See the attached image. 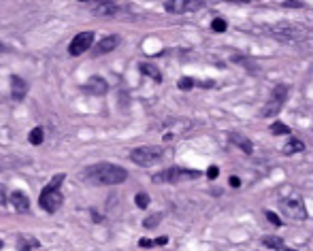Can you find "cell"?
Returning <instances> with one entry per match:
<instances>
[{"mask_svg": "<svg viewBox=\"0 0 313 251\" xmlns=\"http://www.w3.org/2000/svg\"><path fill=\"white\" fill-rule=\"evenodd\" d=\"M128 179V172L111 162H98L92 164L83 170V181L90 185H119Z\"/></svg>", "mask_w": 313, "mask_h": 251, "instance_id": "obj_1", "label": "cell"}, {"mask_svg": "<svg viewBox=\"0 0 313 251\" xmlns=\"http://www.w3.org/2000/svg\"><path fill=\"white\" fill-rule=\"evenodd\" d=\"M264 30L269 32V36L284 43H301V41H307L313 34V30H309L307 26L292 23V21H279V23H273V26H267Z\"/></svg>", "mask_w": 313, "mask_h": 251, "instance_id": "obj_2", "label": "cell"}, {"mask_svg": "<svg viewBox=\"0 0 313 251\" xmlns=\"http://www.w3.org/2000/svg\"><path fill=\"white\" fill-rule=\"evenodd\" d=\"M64 179H66V175L64 172H60V175H55L51 179V183H47L43 187L41 196H38V205H41L47 213H55L62 205H64V194L60 192V185L64 183Z\"/></svg>", "mask_w": 313, "mask_h": 251, "instance_id": "obj_3", "label": "cell"}, {"mask_svg": "<svg viewBox=\"0 0 313 251\" xmlns=\"http://www.w3.org/2000/svg\"><path fill=\"white\" fill-rule=\"evenodd\" d=\"M203 172L194 170V168H179V166H173V168H166L162 172L151 177L154 183H181V181H194L198 179Z\"/></svg>", "mask_w": 313, "mask_h": 251, "instance_id": "obj_4", "label": "cell"}, {"mask_svg": "<svg viewBox=\"0 0 313 251\" xmlns=\"http://www.w3.org/2000/svg\"><path fill=\"white\" fill-rule=\"evenodd\" d=\"M164 155V149L162 147H156V145H143V147H136L130 151V160L136 164V166H154L156 162L162 160Z\"/></svg>", "mask_w": 313, "mask_h": 251, "instance_id": "obj_5", "label": "cell"}, {"mask_svg": "<svg viewBox=\"0 0 313 251\" xmlns=\"http://www.w3.org/2000/svg\"><path fill=\"white\" fill-rule=\"evenodd\" d=\"M205 6V0H166L164 11L173 15H183V13H196Z\"/></svg>", "mask_w": 313, "mask_h": 251, "instance_id": "obj_6", "label": "cell"}, {"mask_svg": "<svg viewBox=\"0 0 313 251\" xmlns=\"http://www.w3.org/2000/svg\"><path fill=\"white\" fill-rule=\"evenodd\" d=\"M94 45V32H79L73 41H70V45H68V53L73 58H77V56H81V53H85V51H90V47Z\"/></svg>", "mask_w": 313, "mask_h": 251, "instance_id": "obj_7", "label": "cell"}, {"mask_svg": "<svg viewBox=\"0 0 313 251\" xmlns=\"http://www.w3.org/2000/svg\"><path fill=\"white\" fill-rule=\"evenodd\" d=\"M282 209H284V213L288 217H292V219H305L307 217V211H305V205H303V200L301 198H288L282 202Z\"/></svg>", "mask_w": 313, "mask_h": 251, "instance_id": "obj_8", "label": "cell"}, {"mask_svg": "<svg viewBox=\"0 0 313 251\" xmlns=\"http://www.w3.org/2000/svg\"><path fill=\"white\" fill-rule=\"evenodd\" d=\"M83 90L87 94H92V96H104V94L109 92V83H107V79L94 75V77H90V79L83 83Z\"/></svg>", "mask_w": 313, "mask_h": 251, "instance_id": "obj_9", "label": "cell"}, {"mask_svg": "<svg viewBox=\"0 0 313 251\" xmlns=\"http://www.w3.org/2000/svg\"><path fill=\"white\" fill-rule=\"evenodd\" d=\"M119 43H122V38H119L117 34H109V36L100 38V41L94 45V53H96V56H104V53H111V51H115V47H117Z\"/></svg>", "mask_w": 313, "mask_h": 251, "instance_id": "obj_10", "label": "cell"}, {"mask_svg": "<svg viewBox=\"0 0 313 251\" xmlns=\"http://www.w3.org/2000/svg\"><path fill=\"white\" fill-rule=\"evenodd\" d=\"M11 96H13L15 103H21V100L28 96V83L17 75L11 77Z\"/></svg>", "mask_w": 313, "mask_h": 251, "instance_id": "obj_11", "label": "cell"}, {"mask_svg": "<svg viewBox=\"0 0 313 251\" xmlns=\"http://www.w3.org/2000/svg\"><path fill=\"white\" fill-rule=\"evenodd\" d=\"M92 13L98 15V17H115L119 13V6L117 2H102V4H94L92 6Z\"/></svg>", "mask_w": 313, "mask_h": 251, "instance_id": "obj_12", "label": "cell"}, {"mask_svg": "<svg viewBox=\"0 0 313 251\" xmlns=\"http://www.w3.org/2000/svg\"><path fill=\"white\" fill-rule=\"evenodd\" d=\"M11 205H13V209L15 211H19V213H28V211H30V198H28V196L26 194H23V192H13L11 194Z\"/></svg>", "mask_w": 313, "mask_h": 251, "instance_id": "obj_13", "label": "cell"}, {"mask_svg": "<svg viewBox=\"0 0 313 251\" xmlns=\"http://www.w3.org/2000/svg\"><path fill=\"white\" fill-rule=\"evenodd\" d=\"M284 109V103H279V100H269L267 105H264L262 109H260V115L262 117H277V113Z\"/></svg>", "mask_w": 313, "mask_h": 251, "instance_id": "obj_14", "label": "cell"}, {"mask_svg": "<svg viewBox=\"0 0 313 251\" xmlns=\"http://www.w3.org/2000/svg\"><path fill=\"white\" fill-rule=\"evenodd\" d=\"M230 143H235L241 151L247 153V155H252L254 153V145H252V140L250 138H245V136H239V134H230Z\"/></svg>", "mask_w": 313, "mask_h": 251, "instance_id": "obj_15", "label": "cell"}, {"mask_svg": "<svg viewBox=\"0 0 313 251\" xmlns=\"http://www.w3.org/2000/svg\"><path fill=\"white\" fill-rule=\"evenodd\" d=\"M139 70H141L143 75L151 77V79H154L156 83H160V81H162V73H160V70H158L154 64H147V62H141V64H139Z\"/></svg>", "mask_w": 313, "mask_h": 251, "instance_id": "obj_16", "label": "cell"}, {"mask_svg": "<svg viewBox=\"0 0 313 251\" xmlns=\"http://www.w3.org/2000/svg\"><path fill=\"white\" fill-rule=\"evenodd\" d=\"M271 98L273 100H279V103H286V98H288V85H284V83L275 85V88H273Z\"/></svg>", "mask_w": 313, "mask_h": 251, "instance_id": "obj_17", "label": "cell"}, {"mask_svg": "<svg viewBox=\"0 0 313 251\" xmlns=\"http://www.w3.org/2000/svg\"><path fill=\"white\" fill-rule=\"evenodd\" d=\"M305 149V145L301 143V140H296V138H290L286 143V147H284V153L286 155H292V153H299V151H303Z\"/></svg>", "mask_w": 313, "mask_h": 251, "instance_id": "obj_18", "label": "cell"}, {"mask_svg": "<svg viewBox=\"0 0 313 251\" xmlns=\"http://www.w3.org/2000/svg\"><path fill=\"white\" fill-rule=\"evenodd\" d=\"M28 140H30L32 145H41L43 140H45V130L41 128V126H38V128H34V130H32L30 134H28Z\"/></svg>", "mask_w": 313, "mask_h": 251, "instance_id": "obj_19", "label": "cell"}, {"mask_svg": "<svg viewBox=\"0 0 313 251\" xmlns=\"http://www.w3.org/2000/svg\"><path fill=\"white\" fill-rule=\"evenodd\" d=\"M41 243H38L34 237H21L19 239V249H38Z\"/></svg>", "mask_w": 313, "mask_h": 251, "instance_id": "obj_20", "label": "cell"}, {"mask_svg": "<svg viewBox=\"0 0 313 251\" xmlns=\"http://www.w3.org/2000/svg\"><path fill=\"white\" fill-rule=\"evenodd\" d=\"M269 130L273 132V134H286V136L290 134V128H288L286 124H282L279 120H277V122H273V124L269 126Z\"/></svg>", "mask_w": 313, "mask_h": 251, "instance_id": "obj_21", "label": "cell"}, {"mask_svg": "<svg viewBox=\"0 0 313 251\" xmlns=\"http://www.w3.org/2000/svg\"><path fill=\"white\" fill-rule=\"evenodd\" d=\"M262 243H264L267 247H271V249H286L284 241H282V239H277V237H264Z\"/></svg>", "mask_w": 313, "mask_h": 251, "instance_id": "obj_22", "label": "cell"}, {"mask_svg": "<svg viewBox=\"0 0 313 251\" xmlns=\"http://www.w3.org/2000/svg\"><path fill=\"white\" fill-rule=\"evenodd\" d=\"M160 219H162V213H154V215H149L145 222H143V226H145L147 230H151V228H156V226L160 224Z\"/></svg>", "mask_w": 313, "mask_h": 251, "instance_id": "obj_23", "label": "cell"}, {"mask_svg": "<svg viewBox=\"0 0 313 251\" xmlns=\"http://www.w3.org/2000/svg\"><path fill=\"white\" fill-rule=\"evenodd\" d=\"M134 202H136V207H139V209H147L149 207V194L139 192V194H136V198H134Z\"/></svg>", "mask_w": 313, "mask_h": 251, "instance_id": "obj_24", "label": "cell"}, {"mask_svg": "<svg viewBox=\"0 0 313 251\" xmlns=\"http://www.w3.org/2000/svg\"><path fill=\"white\" fill-rule=\"evenodd\" d=\"M179 90H183V92H188V90H192V88H194V85H196V81L194 79H192V77H181V79H179Z\"/></svg>", "mask_w": 313, "mask_h": 251, "instance_id": "obj_25", "label": "cell"}, {"mask_svg": "<svg viewBox=\"0 0 313 251\" xmlns=\"http://www.w3.org/2000/svg\"><path fill=\"white\" fill-rule=\"evenodd\" d=\"M226 28H228V23L224 21L222 17H215L213 23H211V30H213V32H226Z\"/></svg>", "mask_w": 313, "mask_h": 251, "instance_id": "obj_26", "label": "cell"}, {"mask_svg": "<svg viewBox=\"0 0 313 251\" xmlns=\"http://www.w3.org/2000/svg\"><path fill=\"white\" fill-rule=\"evenodd\" d=\"M267 219L273 224V226H282L284 222H282V217H279L277 213H273V211H267Z\"/></svg>", "mask_w": 313, "mask_h": 251, "instance_id": "obj_27", "label": "cell"}, {"mask_svg": "<svg viewBox=\"0 0 313 251\" xmlns=\"http://www.w3.org/2000/svg\"><path fill=\"white\" fill-rule=\"evenodd\" d=\"M284 6H286V9H303V2H301V0H284Z\"/></svg>", "mask_w": 313, "mask_h": 251, "instance_id": "obj_28", "label": "cell"}, {"mask_svg": "<svg viewBox=\"0 0 313 251\" xmlns=\"http://www.w3.org/2000/svg\"><path fill=\"white\" fill-rule=\"evenodd\" d=\"M218 175H220V168L218 166H211V168L207 170V177L209 179H218Z\"/></svg>", "mask_w": 313, "mask_h": 251, "instance_id": "obj_29", "label": "cell"}, {"mask_svg": "<svg viewBox=\"0 0 313 251\" xmlns=\"http://www.w3.org/2000/svg\"><path fill=\"white\" fill-rule=\"evenodd\" d=\"M6 205V190H4V185L0 183V207H4Z\"/></svg>", "mask_w": 313, "mask_h": 251, "instance_id": "obj_30", "label": "cell"}, {"mask_svg": "<svg viewBox=\"0 0 313 251\" xmlns=\"http://www.w3.org/2000/svg\"><path fill=\"white\" fill-rule=\"evenodd\" d=\"M151 245H156V241H151V239H141L139 241V247H151Z\"/></svg>", "mask_w": 313, "mask_h": 251, "instance_id": "obj_31", "label": "cell"}, {"mask_svg": "<svg viewBox=\"0 0 313 251\" xmlns=\"http://www.w3.org/2000/svg\"><path fill=\"white\" fill-rule=\"evenodd\" d=\"M79 2H94V4H102V2H117V0H79Z\"/></svg>", "mask_w": 313, "mask_h": 251, "instance_id": "obj_32", "label": "cell"}, {"mask_svg": "<svg viewBox=\"0 0 313 251\" xmlns=\"http://www.w3.org/2000/svg\"><path fill=\"white\" fill-rule=\"evenodd\" d=\"M241 185V179L239 177H230V187H239Z\"/></svg>", "mask_w": 313, "mask_h": 251, "instance_id": "obj_33", "label": "cell"}, {"mask_svg": "<svg viewBox=\"0 0 313 251\" xmlns=\"http://www.w3.org/2000/svg\"><path fill=\"white\" fill-rule=\"evenodd\" d=\"M168 243V237H158L156 239V245H166Z\"/></svg>", "mask_w": 313, "mask_h": 251, "instance_id": "obj_34", "label": "cell"}, {"mask_svg": "<svg viewBox=\"0 0 313 251\" xmlns=\"http://www.w3.org/2000/svg\"><path fill=\"white\" fill-rule=\"evenodd\" d=\"M228 2H252V0H228Z\"/></svg>", "mask_w": 313, "mask_h": 251, "instance_id": "obj_35", "label": "cell"}, {"mask_svg": "<svg viewBox=\"0 0 313 251\" xmlns=\"http://www.w3.org/2000/svg\"><path fill=\"white\" fill-rule=\"evenodd\" d=\"M6 51V45H2V43H0V53H4Z\"/></svg>", "mask_w": 313, "mask_h": 251, "instance_id": "obj_36", "label": "cell"}, {"mask_svg": "<svg viewBox=\"0 0 313 251\" xmlns=\"http://www.w3.org/2000/svg\"><path fill=\"white\" fill-rule=\"evenodd\" d=\"M2 247H4V243H2V241H0V249H2Z\"/></svg>", "mask_w": 313, "mask_h": 251, "instance_id": "obj_37", "label": "cell"}]
</instances>
